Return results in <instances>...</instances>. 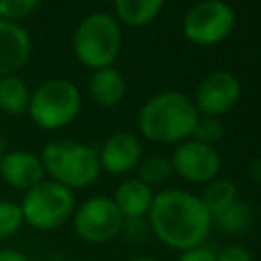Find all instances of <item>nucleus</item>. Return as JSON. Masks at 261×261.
<instances>
[{
	"label": "nucleus",
	"mask_w": 261,
	"mask_h": 261,
	"mask_svg": "<svg viewBox=\"0 0 261 261\" xmlns=\"http://www.w3.org/2000/svg\"><path fill=\"white\" fill-rule=\"evenodd\" d=\"M153 234L173 251H188L206 245L212 232V214L198 194L181 188H163L155 192L147 214Z\"/></svg>",
	"instance_id": "obj_1"
},
{
	"label": "nucleus",
	"mask_w": 261,
	"mask_h": 261,
	"mask_svg": "<svg viewBox=\"0 0 261 261\" xmlns=\"http://www.w3.org/2000/svg\"><path fill=\"white\" fill-rule=\"evenodd\" d=\"M200 112L194 100L177 90H165L151 96L139 110V133L157 145H179L192 139Z\"/></svg>",
	"instance_id": "obj_2"
},
{
	"label": "nucleus",
	"mask_w": 261,
	"mask_h": 261,
	"mask_svg": "<svg viewBox=\"0 0 261 261\" xmlns=\"http://www.w3.org/2000/svg\"><path fill=\"white\" fill-rule=\"evenodd\" d=\"M39 157H41L45 175L69 188L71 192L92 186L102 173L98 149L82 141H73V139L49 141L41 149Z\"/></svg>",
	"instance_id": "obj_3"
},
{
	"label": "nucleus",
	"mask_w": 261,
	"mask_h": 261,
	"mask_svg": "<svg viewBox=\"0 0 261 261\" xmlns=\"http://www.w3.org/2000/svg\"><path fill=\"white\" fill-rule=\"evenodd\" d=\"M71 49L75 59L88 69L112 67L122 49V29L114 14L90 12L73 33Z\"/></svg>",
	"instance_id": "obj_4"
},
{
	"label": "nucleus",
	"mask_w": 261,
	"mask_h": 261,
	"mask_svg": "<svg viewBox=\"0 0 261 261\" xmlns=\"http://www.w3.org/2000/svg\"><path fill=\"white\" fill-rule=\"evenodd\" d=\"M82 110V92L80 88L65 80L53 77L43 82L31 92L29 116L31 120L45 130H59L71 124Z\"/></svg>",
	"instance_id": "obj_5"
},
{
	"label": "nucleus",
	"mask_w": 261,
	"mask_h": 261,
	"mask_svg": "<svg viewBox=\"0 0 261 261\" xmlns=\"http://www.w3.org/2000/svg\"><path fill=\"white\" fill-rule=\"evenodd\" d=\"M24 224L37 230H55L67 224L75 210L73 192L53 179H43L24 192L20 200Z\"/></svg>",
	"instance_id": "obj_6"
},
{
	"label": "nucleus",
	"mask_w": 261,
	"mask_h": 261,
	"mask_svg": "<svg viewBox=\"0 0 261 261\" xmlns=\"http://www.w3.org/2000/svg\"><path fill=\"white\" fill-rule=\"evenodd\" d=\"M237 14L224 0H200L188 8L181 20L184 37L198 47L222 43L234 29Z\"/></svg>",
	"instance_id": "obj_7"
},
{
	"label": "nucleus",
	"mask_w": 261,
	"mask_h": 261,
	"mask_svg": "<svg viewBox=\"0 0 261 261\" xmlns=\"http://www.w3.org/2000/svg\"><path fill=\"white\" fill-rule=\"evenodd\" d=\"M73 232L88 245H104L120 234L124 218L108 196H90L75 206L71 216Z\"/></svg>",
	"instance_id": "obj_8"
},
{
	"label": "nucleus",
	"mask_w": 261,
	"mask_h": 261,
	"mask_svg": "<svg viewBox=\"0 0 261 261\" xmlns=\"http://www.w3.org/2000/svg\"><path fill=\"white\" fill-rule=\"evenodd\" d=\"M169 159L173 173L188 184H208L218 177L222 167V159L216 147L204 145L196 139H188L175 145Z\"/></svg>",
	"instance_id": "obj_9"
},
{
	"label": "nucleus",
	"mask_w": 261,
	"mask_h": 261,
	"mask_svg": "<svg viewBox=\"0 0 261 261\" xmlns=\"http://www.w3.org/2000/svg\"><path fill=\"white\" fill-rule=\"evenodd\" d=\"M241 92V80L232 71L216 69L200 80L192 100L200 114L220 118L239 104Z\"/></svg>",
	"instance_id": "obj_10"
},
{
	"label": "nucleus",
	"mask_w": 261,
	"mask_h": 261,
	"mask_svg": "<svg viewBox=\"0 0 261 261\" xmlns=\"http://www.w3.org/2000/svg\"><path fill=\"white\" fill-rule=\"evenodd\" d=\"M100 169L110 175H124L137 169L143 159V145L135 133L116 130L98 149Z\"/></svg>",
	"instance_id": "obj_11"
},
{
	"label": "nucleus",
	"mask_w": 261,
	"mask_h": 261,
	"mask_svg": "<svg viewBox=\"0 0 261 261\" xmlns=\"http://www.w3.org/2000/svg\"><path fill=\"white\" fill-rule=\"evenodd\" d=\"M33 41L20 22L0 18V77L18 73L31 59Z\"/></svg>",
	"instance_id": "obj_12"
},
{
	"label": "nucleus",
	"mask_w": 261,
	"mask_h": 261,
	"mask_svg": "<svg viewBox=\"0 0 261 261\" xmlns=\"http://www.w3.org/2000/svg\"><path fill=\"white\" fill-rule=\"evenodd\" d=\"M0 177L12 190L27 192L45 179V169L37 153L24 149L6 151L0 159Z\"/></svg>",
	"instance_id": "obj_13"
},
{
	"label": "nucleus",
	"mask_w": 261,
	"mask_h": 261,
	"mask_svg": "<svg viewBox=\"0 0 261 261\" xmlns=\"http://www.w3.org/2000/svg\"><path fill=\"white\" fill-rule=\"evenodd\" d=\"M153 198H155L153 188H149L137 177H128L116 186L112 202L116 204L124 220H141L149 214Z\"/></svg>",
	"instance_id": "obj_14"
},
{
	"label": "nucleus",
	"mask_w": 261,
	"mask_h": 261,
	"mask_svg": "<svg viewBox=\"0 0 261 261\" xmlns=\"http://www.w3.org/2000/svg\"><path fill=\"white\" fill-rule=\"evenodd\" d=\"M90 98L102 108H114L124 100L126 82L124 75L116 67L94 69L88 82Z\"/></svg>",
	"instance_id": "obj_15"
},
{
	"label": "nucleus",
	"mask_w": 261,
	"mask_h": 261,
	"mask_svg": "<svg viewBox=\"0 0 261 261\" xmlns=\"http://www.w3.org/2000/svg\"><path fill=\"white\" fill-rule=\"evenodd\" d=\"M165 0H114V16L126 27H147L151 24Z\"/></svg>",
	"instance_id": "obj_16"
},
{
	"label": "nucleus",
	"mask_w": 261,
	"mask_h": 261,
	"mask_svg": "<svg viewBox=\"0 0 261 261\" xmlns=\"http://www.w3.org/2000/svg\"><path fill=\"white\" fill-rule=\"evenodd\" d=\"M29 102L31 90L16 73L0 77V110L4 114L22 116L29 112Z\"/></svg>",
	"instance_id": "obj_17"
},
{
	"label": "nucleus",
	"mask_w": 261,
	"mask_h": 261,
	"mask_svg": "<svg viewBox=\"0 0 261 261\" xmlns=\"http://www.w3.org/2000/svg\"><path fill=\"white\" fill-rule=\"evenodd\" d=\"M253 218H255L253 208L247 202L237 200L234 204H230L228 208L212 216V226L222 234L237 237V234H243L253 224Z\"/></svg>",
	"instance_id": "obj_18"
},
{
	"label": "nucleus",
	"mask_w": 261,
	"mask_h": 261,
	"mask_svg": "<svg viewBox=\"0 0 261 261\" xmlns=\"http://www.w3.org/2000/svg\"><path fill=\"white\" fill-rule=\"evenodd\" d=\"M200 200L204 202L206 210L214 216L239 200V188L232 179L216 177V179L204 184V192L200 194Z\"/></svg>",
	"instance_id": "obj_19"
},
{
	"label": "nucleus",
	"mask_w": 261,
	"mask_h": 261,
	"mask_svg": "<svg viewBox=\"0 0 261 261\" xmlns=\"http://www.w3.org/2000/svg\"><path fill=\"white\" fill-rule=\"evenodd\" d=\"M173 173L171 167V159L165 155H149L143 157L137 165V179H141L143 184H147L149 188H157L163 186Z\"/></svg>",
	"instance_id": "obj_20"
},
{
	"label": "nucleus",
	"mask_w": 261,
	"mask_h": 261,
	"mask_svg": "<svg viewBox=\"0 0 261 261\" xmlns=\"http://www.w3.org/2000/svg\"><path fill=\"white\" fill-rule=\"evenodd\" d=\"M24 224V216L20 204L10 200H0V241L10 239L16 234Z\"/></svg>",
	"instance_id": "obj_21"
},
{
	"label": "nucleus",
	"mask_w": 261,
	"mask_h": 261,
	"mask_svg": "<svg viewBox=\"0 0 261 261\" xmlns=\"http://www.w3.org/2000/svg\"><path fill=\"white\" fill-rule=\"evenodd\" d=\"M222 137H224V124H222L220 118L204 116V114L198 116L194 133H192V139H196V141H200L204 145H212L214 147Z\"/></svg>",
	"instance_id": "obj_22"
},
{
	"label": "nucleus",
	"mask_w": 261,
	"mask_h": 261,
	"mask_svg": "<svg viewBox=\"0 0 261 261\" xmlns=\"http://www.w3.org/2000/svg\"><path fill=\"white\" fill-rule=\"evenodd\" d=\"M37 6L39 0H0V18L20 22L22 18L31 16Z\"/></svg>",
	"instance_id": "obj_23"
},
{
	"label": "nucleus",
	"mask_w": 261,
	"mask_h": 261,
	"mask_svg": "<svg viewBox=\"0 0 261 261\" xmlns=\"http://www.w3.org/2000/svg\"><path fill=\"white\" fill-rule=\"evenodd\" d=\"M216 261H255V259L245 245L228 243L216 251Z\"/></svg>",
	"instance_id": "obj_24"
},
{
	"label": "nucleus",
	"mask_w": 261,
	"mask_h": 261,
	"mask_svg": "<svg viewBox=\"0 0 261 261\" xmlns=\"http://www.w3.org/2000/svg\"><path fill=\"white\" fill-rule=\"evenodd\" d=\"M175 261H216V249L208 247V245H200L188 251H181Z\"/></svg>",
	"instance_id": "obj_25"
},
{
	"label": "nucleus",
	"mask_w": 261,
	"mask_h": 261,
	"mask_svg": "<svg viewBox=\"0 0 261 261\" xmlns=\"http://www.w3.org/2000/svg\"><path fill=\"white\" fill-rule=\"evenodd\" d=\"M0 261H31V257L18 249H10V247H2L0 249Z\"/></svg>",
	"instance_id": "obj_26"
},
{
	"label": "nucleus",
	"mask_w": 261,
	"mask_h": 261,
	"mask_svg": "<svg viewBox=\"0 0 261 261\" xmlns=\"http://www.w3.org/2000/svg\"><path fill=\"white\" fill-rule=\"evenodd\" d=\"M249 171H251V177H253L255 181H259V184H261V157H259V159H255V161H251Z\"/></svg>",
	"instance_id": "obj_27"
},
{
	"label": "nucleus",
	"mask_w": 261,
	"mask_h": 261,
	"mask_svg": "<svg viewBox=\"0 0 261 261\" xmlns=\"http://www.w3.org/2000/svg\"><path fill=\"white\" fill-rule=\"evenodd\" d=\"M126 261H161V259L151 257V255H137V257H130V259H126Z\"/></svg>",
	"instance_id": "obj_28"
},
{
	"label": "nucleus",
	"mask_w": 261,
	"mask_h": 261,
	"mask_svg": "<svg viewBox=\"0 0 261 261\" xmlns=\"http://www.w3.org/2000/svg\"><path fill=\"white\" fill-rule=\"evenodd\" d=\"M4 153H6V141H4V135L0 133V159H2Z\"/></svg>",
	"instance_id": "obj_29"
},
{
	"label": "nucleus",
	"mask_w": 261,
	"mask_h": 261,
	"mask_svg": "<svg viewBox=\"0 0 261 261\" xmlns=\"http://www.w3.org/2000/svg\"><path fill=\"white\" fill-rule=\"evenodd\" d=\"M71 261H90V259H71Z\"/></svg>",
	"instance_id": "obj_30"
}]
</instances>
